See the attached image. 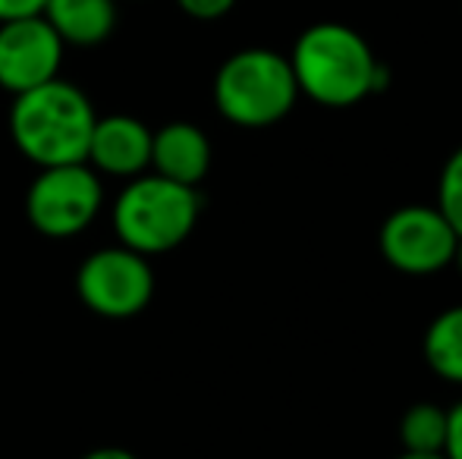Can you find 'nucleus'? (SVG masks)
Instances as JSON below:
<instances>
[{"instance_id": "obj_12", "label": "nucleus", "mask_w": 462, "mask_h": 459, "mask_svg": "<svg viewBox=\"0 0 462 459\" xmlns=\"http://www.w3.org/2000/svg\"><path fill=\"white\" fill-rule=\"evenodd\" d=\"M425 362L438 378L462 384V306L444 308L425 331Z\"/></svg>"}, {"instance_id": "obj_13", "label": "nucleus", "mask_w": 462, "mask_h": 459, "mask_svg": "<svg viewBox=\"0 0 462 459\" xmlns=\"http://www.w3.org/2000/svg\"><path fill=\"white\" fill-rule=\"evenodd\" d=\"M400 441H402V450H415V454H444L447 409L438 403L409 406L400 422Z\"/></svg>"}, {"instance_id": "obj_1", "label": "nucleus", "mask_w": 462, "mask_h": 459, "mask_svg": "<svg viewBox=\"0 0 462 459\" xmlns=\"http://www.w3.org/2000/svg\"><path fill=\"white\" fill-rule=\"evenodd\" d=\"M299 95L324 107H353L387 88V67L371 44L343 23H315L299 35L290 57Z\"/></svg>"}, {"instance_id": "obj_19", "label": "nucleus", "mask_w": 462, "mask_h": 459, "mask_svg": "<svg viewBox=\"0 0 462 459\" xmlns=\"http://www.w3.org/2000/svg\"><path fill=\"white\" fill-rule=\"evenodd\" d=\"M396 459H447L444 454H415V450H402Z\"/></svg>"}, {"instance_id": "obj_15", "label": "nucleus", "mask_w": 462, "mask_h": 459, "mask_svg": "<svg viewBox=\"0 0 462 459\" xmlns=\"http://www.w3.org/2000/svg\"><path fill=\"white\" fill-rule=\"evenodd\" d=\"M192 19H220L233 10L236 0H177Z\"/></svg>"}, {"instance_id": "obj_7", "label": "nucleus", "mask_w": 462, "mask_h": 459, "mask_svg": "<svg viewBox=\"0 0 462 459\" xmlns=\"http://www.w3.org/2000/svg\"><path fill=\"white\" fill-rule=\"evenodd\" d=\"M457 243V230L440 215L438 205L396 208L377 233L383 262L412 277H428L450 268Z\"/></svg>"}, {"instance_id": "obj_3", "label": "nucleus", "mask_w": 462, "mask_h": 459, "mask_svg": "<svg viewBox=\"0 0 462 459\" xmlns=\"http://www.w3.org/2000/svg\"><path fill=\"white\" fill-rule=\"evenodd\" d=\"M201 215L195 186L173 183L158 173L135 177L114 205V233L120 245L139 255H164L192 236Z\"/></svg>"}, {"instance_id": "obj_2", "label": "nucleus", "mask_w": 462, "mask_h": 459, "mask_svg": "<svg viewBox=\"0 0 462 459\" xmlns=\"http://www.w3.org/2000/svg\"><path fill=\"white\" fill-rule=\"evenodd\" d=\"M95 107L76 86L51 79L16 95L10 111V135L16 148L38 167L82 164L95 129Z\"/></svg>"}, {"instance_id": "obj_8", "label": "nucleus", "mask_w": 462, "mask_h": 459, "mask_svg": "<svg viewBox=\"0 0 462 459\" xmlns=\"http://www.w3.org/2000/svg\"><path fill=\"white\" fill-rule=\"evenodd\" d=\"M63 48L44 16H25L0 23V88L23 95L44 82L57 79Z\"/></svg>"}, {"instance_id": "obj_20", "label": "nucleus", "mask_w": 462, "mask_h": 459, "mask_svg": "<svg viewBox=\"0 0 462 459\" xmlns=\"http://www.w3.org/2000/svg\"><path fill=\"white\" fill-rule=\"evenodd\" d=\"M453 264H457L459 274H462V236H459V243H457V252H453Z\"/></svg>"}, {"instance_id": "obj_5", "label": "nucleus", "mask_w": 462, "mask_h": 459, "mask_svg": "<svg viewBox=\"0 0 462 459\" xmlns=\"http://www.w3.org/2000/svg\"><path fill=\"white\" fill-rule=\"evenodd\" d=\"M104 189L97 170L82 164L42 167L25 192V217L42 236L69 239L97 217Z\"/></svg>"}, {"instance_id": "obj_9", "label": "nucleus", "mask_w": 462, "mask_h": 459, "mask_svg": "<svg viewBox=\"0 0 462 459\" xmlns=\"http://www.w3.org/2000/svg\"><path fill=\"white\" fill-rule=\"evenodd\" d=\"M152 129L135 116H97L86 164L110 177H139L145 167H152Z\"/></svg>"}, {"instance_id": "obj_11", "label": "nucleus", "mask_w": 462, "mask_h": 459, "mask_svg": "<svg viewBox=\"0 0 462 459\" xmlns=\"http://www.w3.org/2000/svg\"><path fill=\"white\" fill-rule=\"evenodd\" d=\"M42 16L60 35L63 44L92 48L114 32L116 6L114 0H44Z\"/></svg>"}, {"instance_id": "obj_18", "label": "nucleus", "mask_w": 462, "mask_h": 459, "mask_svg": "<svg viewBox=\"0 0 462 459\" xmlns=\"http://www.w3.org/2000/svg\"><path fill=\"white\" fill-rule=\"evenodd\" d=\"M82 459H139L135 454H129V450L123 447H97L92 454H86Z\"/></svg>"}, {"instance_id": "obj_4", "label": "nucleus", "mask_w": 462, "mask_h": 459, "mask_svg": "<svg viewBox=\"0 0 462 459\" xmlns=\"http://www.w3.org/2000/svg\"><path fill=\"white\" fill-rule=\"evenodd\" d=\"M299 86L290 57L268 48H245L226 57L214 76V105L224 120L245 129H264L296 107Z\"/></svg>"}, {"instance_id": "obj_16", "label": "nucleus", "mask_w": 462, "mask_h": 459, "mask_svg": "<svg viewBox=\"0 0 462 459\" xmlns=\"http://www.w3.org/2000/svg\"><path fill=\"white\" fill-rule=\"evenodd\" d=\"M447 459H462V399L457 406L447 409V444H444Z\"/></svg>"}, {"instance_id": "obj_17", "label": "nucleus", "mask_w": 462, "mask_h": 459, "mask_svg": "<svg viewBox=\"0 0 462 459\" xmlns=\"http://www.w3.org/2000/svg\"><path fill=\"white\" fill-rule=\"evenodd\" d=\"M42 10H44V0H0V23L42 16Z\"/></svg>"}, {"instance_id": "obj_14", "label": "nucleus", "mask_w": 462, "mask_h": 459, "mask_svg": "<svg viewBox=\"0 0 462 459\" xmlns=\"http://www.w3.org/2000/svg\"><path fill=\"white\" fill-rule=\"evenodd\" d=\"M438 211L450 221V227L462 236V145L447 158L438 179Z\"/></svg>"}, {"instance_id": "obj_6", "label": "nucleus", "mask_w": 462, "mask_h": 459, "mask_svg": "<svg viewBox=\"0 0 462 459\" xmlns=\"http://www.w3.org/2000/svg\"><path fill=\"white\" fill-rule=\"evenodd\" d=\"M76 293L101 318H133L145 312L154 296V271L145 255L126 249V245H110L97 249L82 262L76 274Z\"/></svg>"}, {"instance_id": "obj_10", "label": "nucleus", "mask_w": 462, "mask_h": 459, "mask_svg": "<svg viewBox=\"0 0 462 459\" xmlns=\"http://www.w3.org/2000/svg\"><path fill=\"white\" fill-rule=\"evenodd\" d=\"M152 167L164 179L199 186L211 170V142L195 123H167L152 135Z\"/></svg>"}]
</instances>
